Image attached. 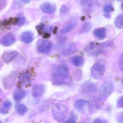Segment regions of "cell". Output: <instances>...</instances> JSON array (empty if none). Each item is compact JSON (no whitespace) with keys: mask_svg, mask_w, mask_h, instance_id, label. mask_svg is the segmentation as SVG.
I'll return each instance as SVG.
<instances>
[{"mask_svg":"<svg viewBox=\"0 0 123 123\" xmlns=\"http://www.w3.org/2000/svg\"><path fill=\"white\" fill-rule=\"evenodd\" d=\"M52 111L54 119L60 123L64 121L68 114V111L67 107L61 104L54 105L52 107Z\"/></svg>","mask_w":123,"mask_h":123,"instance_id":"cell-1","label":"cell"},{"mask_svg":"<svg viewBox=\"0 0 123 123\" xmlns=\"http://www.w3.org/2000/svg\"><path fill=\"white\" fill-rule=\"evenodd\" d=\"M105 66L104 63L98 61L94 64L91 69L92 76L96 79H101L104 76Z\"/></svg>","mask_w":123,"mask_h":123,"instance_id":"cell-2","label":"cell"},{"mask_svg":"<svg viewBox=\"0 0 123 123\" xmlns=\"http://www.w3.org/2000/svg\"><path fill=\"white\" fill-rule=\"evenodd\" d=\"M114 89L115 85L113 82L108 80L101 85L99 90V95L101 98L107 97L112 93Z\"/></svg>","mask_w":123,"mask_h":123,"instance_id":"cell-3","label":"cell"},{"mask_svg":"<svg viewBox=\"0 0 123 123\" xmlns=\"http://www.w3.org/2000/svg\"><path fill=\"white\" fill-rule=\"evenodd\" d=\"M56 76L59 77V83L63 82V79L68 77L69 75V70L68 66L65 64H62L59 66L57 69Z\"/></svg>","mask_w":123,"mask_h":123,"instance_id":"cell-4","label":"cell"},{"mask_svg":"<svg viewBox=\"0 0 123 123\" xmlns=\"http://www.w3.org/2000/svg\"><path fill=\"white\" fill-rule=\"evenodd\" d=\"M16 42L15 36L12 33L9 32L4 35L0 40V43L4 47H8Z\"/></svg>","mask_w":123,"mask_h":123,"instance_id":"cell-5","label":"cell"},{"mask_svg":"<svg viewBox=\"0 0 123 123\" xmlns=\"http://www.w3.org/2000/svg\"><path fill=\"white\" fill-rule=\"evenodd\" d=\"M41 9L43 13L48 14H53L56 11L55 6L48 2H44L41 6Z\"/></svg>","mask_w":123,"mask_h":123,"instance_id":"cell-6","label":"cell"},{"mask_svg":"<svg viewBox=\"0 0 123 123\" xmlns=\"http://www.w3.org/2000/svg\"><path fill=\"white\" fill-rule=\"evenodd\" d=\"M45 87L43 85H35L32 87V95L35 98L42 96L45 92Z\"/></svg>","mask_w":123,"mask_h":123,"instance_id":"cell-7","label":"cell"},{"mask_svg":"<svg viewBox=\"0 0 123 123\" xmlns=\"http://www.w3.org/2000/svg\"><path fill=\"white\" fill-rule=\"evenodd\" d=\"M82 90L87 93H95L97 91V87L94 83L91 81L84 82L82 86Z\"/></svg>","mask_w":123,"mask_h":123,"instance_id":"cell-8","label":"cell"},{"mask_svg":"<svg viewBox=\"0 0 123 123\" xmlns=\"http://www.w3.org/2000/svg\"><path fill=\"white\" fill-rule=\"evenodd\" d=\"M77 19L76 18L71 19L69 21L62 29L61 32L62 34L67 33L71 31L76 26Z\"/></svg>","mask_w":123,"mask_h":123,"instance_id":"cell-9","label":"cell"},{"mask_svg":"<svg viewBox=\"0 0 123 123\" xmlns=\"http://www.w3.org/2000/svg\"><path fill=\"white\" fill-rule=\"evenodd\" d=\"M52 47V45L50 42L45 41L39 45L38 48V51L41 53H47L49 52Z\"/></svg>","mask_w":123,"mask_h":123,"instance_id":"cell-10","label":"cell"},{"mask_svg":"<svg viewBox=\"0 0 123 123\" xmlns=\"http://www.w3.org/2000/svg\"><path fill=\"white\" fill-rule=\"evenodd\" d=\"M33 34L30 32H25L21 35V40L23 42L26 44L31 43L33 41Z\"/></svg>","mask_w":123,"mask_h":123,"instance_id":"cell-11","label":"cell"},{"mask_svg":"<svg viewBox=\"0 0 123 123\" xmlns=\"http://www.w3.org/2000/svg\"><path fill=\"white\" fill-rule=\"evenodd\" d=\"M94 35L99 39L103 40L106 37V31L105 28H97L93 32Z\"/></svg>","mask_w":123,"mask_h":123,"instance_id":"cell-12","label":"cell"},{"mask_svg":"<svg viewBox=\"0 0 123 123\" xmlns=\"http://www.w3.org/2000/svg\"><path fill=\"white\" fill-rule=\"evenodd\" d=\"M89 103L87 100L84 99H80L77 100L74 104V106L75 108L79 111H81L83 110L85 106L86 105H88Z\"/></svg>","mask_w":123,"mask_h":123,"instance_id":"cell-13","label":"cell"},{"mask_svg":"<svg viewBox=\"0 0 123 123\" xmlns=\"http://www.w3.org/2000/svg\"><path fill=\"white\" fill-rule=\"evenodd\" d=\"M26 96V92L22 90H16L13 94L14 99L16 102H19L22 100Z\"/></svg>","mask_w":123,"mask_h":123,"instance_id":"cell-14","label":"cell"},{"mask_svg":"<svg viewBox=\"0 0 123 123\" xmlns=\"http://www.w3.org/2000/svg\"><path fill=\"white\" fill-rule=\"evenodd\" d=\"M76 50V47L74 44H71L62 52V55L65 56L73 54Z\"/></svg>","mask_w":123,"mask_h":123,"instance_id":"cell-15","label":"cell"},{"mask_svg":"<svg viewBox=\"0 0 123 123\" xmlns=\"http://www.w3.org/2000/svg\"><path fill=\"white\" fill-rule=\"evenodd\" d=\"M72 62L74 66L77 67H80L84 65V60L81 56H76L72 58Z\"/></svg>","mask_w":123,"mask_h":123,"instance_id":"cell-16","label":"cell"},{"mask_svg":"<svg viewBox=\"0 0 123 123\" xmlns=\"http://www.w3.org/2000/svg\"><path fill=\"white\" fill-rule=\"evenodd\" d=\"M17 53L16 52L6 53L3 56V60L5 62H9L16 55Z\"/></svg>","mask_w":123,"mask_h":123,"instance_id":"cell-17","label":"cell"},{"mask_svg":"<svg viewBox=\"0 0 123 123\" xmlns=\"http://www.w3.org/2000/svg\"><path fill=\"white\" fill-rule=\"evenodd\" d=\"M115 25L117 28L121 29L123 27V14L118 15L116 18Z\"/></svg>","mask_w":123,"mask_h":123,"instance_id":"cell-18","label":"cell"},{"mask_svg":"<svg viewBox=\"0 0 123 123\" xmlns=\"http://www.w3.org/2000/svg\"><path fill=\"white\" fill-rule=\"evenodd\" d=\"M92 26L91 23L89 22H85L82 26L80 32V34H83L88 32L92 29Z\"/></svg>","mask_w":123,"mask_h":123,"instance_id":"cell-19","label":"cell"},{"mask_svg":"<svg viewBox=\"0 0 123 123\" xmlns=\"http://www.w3.org/2000/svg\"><path fill=\"white\" fill-rule=\"evenodd\" d=\"M12 105V103L9 101L4 102L2 106L0 107V112L2 114H5L7 111L10 108Z\"/></svg>","mask_w":123,"mask_h":123,"instance_id":"cell-20","label":"cell"},{"mask_svg":"<svg viewBox=\"0 0 123 123\" xmlns=\"http://www.w3.org/2000/svg\"><path fill=\"white\" fill-rule=\"evenodd\" d=\"M16 107L18 113L21 115H24L27 111L26 107L23 104H17Z\"/></svg>","mask_w":123,"mask_h":123,"instance_id":"cell-21","label":"cell"},{"mask_svg":"<svg viewBox=\"0 0 123 123\" xmlns=\"http://www.w3.org/2000/svg\"><path fill=\"white\" fill-rule=\"evenodd\" d=\"M112 6L110 4H107L103 6V10L105 13H109L112 12L113 10Z\"/></svg>","mask_w":123,"mask_h":123,"instance_id":"cell-22","label":"cell"},{"mask_svg":"<svg viewBox=\"0 0 123 123\" xmlns=\"http://www.w3.org/2000/svg\"><path fill=\"white\" fill-rule=\"evenodd\" d=\"M73 78L75 81H78L81 80L82 79V74L81 71H76L73 74Z\"/></svg>","mask_w":123,"mask_h":123,"instance_id":"cell-23","label":"cell"},{"mask_svg":"<svg viewBox=\"0 0 123 123\" xmlns=\"http://www.w3.org/2000/svg\"><path fill=\"white\" fill-rule=\"evenodd\" d=\"M76 120L77 118L76 116L73 113L71 112L68 119L63 123H76Z\"/></svg>","mask_w":123,"mask_h":123,"instance_id":"cell-24","label":"cell"},{"mask_svg":"<svg viewBox=\"0 0 123 123\" xmlns=\"http://www.w3.org/2000/svg\"><path fill=\"white\" fill-rule=\"evenodd\" d=\"M25 18L23 16H20L18 17L16 21V24L18 26H21L25 22Z\"/></svg>","mask_w":123,"mask_h":123,"instance_id":"cell-25","label":"cell"},{"mask_svg":"<svg viewBox=\"0 0 123 123\" xmlns=\"http://www.w3.org/2000/svg\"><path fill=\"white\" fill-rule=\"evenodd\" d=\"M117 106L118 107L123 108V96L121 97L118 100Z\"/></svg>","mask_w":123,"mask_h":123,"instance_id":"cell-26","label":"cell"},{"mask_svg":"<svg viewBox=\"0 0 123 123\" xmlns=\"http://www.w3.org/2000/svg\"><path fill=\"white\" fill-rule=\"evenodd\" d=\"M67 11H68V9L65 5H63L62 6L60 10V11L62 14H64L66 13L67 12Z\"/></svg>","mask_w":123,"mask_h":123,"instance_id":"cell-27","label":"cell"},{"mask_svg":"<svg viewBox=\"0 0 123 123\" xmlns=\"http://www.w3.org/2000/svg\"><path fill=\"white\" fill-rule=\"evenodd\" d=\"M119 66L120 68L123 70V52L121 55L119 60Z\"/></svg>","mask_w":123,"mask_h":123,"instance_id":"cell-28","label":"cell"},{"mask_svg":"<svg viewBox=\"0 0 123 123\" xmlns=\"http://www.w3.org/2000/svg\"><path fill=\"white\" fill-rule=\"evenodd\" d=\"M95 44L94 43H90L89 45L87 47V49L89 50H93L95 48Z\"/></svg>","mask_w":123,"mask_h":123,"instance_id":"cell-29","label":"cell"},{"mask_svg":"<svg viewBox=\"0 0 123 123\" xmlns=\"http://www.w3.org/2000/svg\"><path fill=\"white\" fill-rule=\"evenodd\" d=\"M117 120L119 123H123V112H121L118 116Z\"/></svg>","mask_w":123,"mask_h":123,"instance_id":"cell-30","label":"cell"},{"mask_svg":"<svg viewBox=\"0 0 123 123\" xmlns=\"http://www.w3.org/2000/svg\"><path fill=\"white\" fill-rule=\"evenodd\" d=\"M44 24L41 23L37 26V29L38 30H41L44 28Z\"/></svg>","mask_w":123,"mask_h":123,"instance_id":"cell-31","label":"cell"},{"mask_svg":"<svg viewBox=\"0 0 123 123\" xmlns=\"http://www.w3.org/2000/svg\"><path fill=\"white\" fill-rule=\"evenodd\" d=\"M93 123H104L102 120L99 118H96L94 121Z\"/></svg>","mask_w":123,"mask_h":123,"instance_id":"cell-32","label":"cell"},{"mask_svg":"<svg viewBox=\"0 0 123 123\" xmlns=\"http://www.w3.org/2000/svg\"><path fill=\"white\" fill-rule=\"evenodd\" d=\"M80 1L82 5H85L89 2V0H80Z\"/></svg>","mask_w":123,"mask_h":123,"instance_id":"cell-33","label":"cell"},{"mask_svg":"<svg viewBox=\"0 0 123 123\" xmlns=\"http://www.w3.org/2000/svg\"><path fill=\"white\" fill-rule=\"evenodd\" d=\"M50 36V34L48 33H45L43 35V37L44 38H45V39H47V38H49Z\"/></svg>","mask_w":123,"mask_h":123,"instance_id":"cell-34","label":"cell"},{"mask_svg":"<svg viewBox=\"0 0 123 123\" xmlns=\"http://www.w3.org/2000/svg\"><path fill=\"white\" fill-rule=\"evenodd\" d=\"M107 0H97L98 3L100 4H102L105 3V1Z\"/></svg>","mask_w":123,"mask_h":123,"instance_id":"cell-35","label":"cell"},{"mask_svg":"<svg viewBox=\"0 0 123 123\" xmlns=\"http://www.w3.org/2000/svg\"><path fill=\"white\" fill-rule=\"evenodd\" d=\"M105 17L108 19H110L111 17V16L109 13H105L104 14Z\"/></svg>","mask_w":123,"mask_h":123,"instance_id":"cell-36","label":"cell"},{"mask_svg":"<svg viewBox=\"0 0 123 123\" xmlns=\"http://www.w3.org/2000/svg\"><path fill=\"white\" fill-rule=\"evenodd\" d=\"M82 123H92V122H91V120L90 119H87V120L84 121Z\"/></svg>","mask_w":123,"mask_h":123,"instance_id":"cell-37","label":"cell"},{"mask_svg":"<svg viewBox=\"0 0 123 123\" xmlns=\"http://www.w3.org/2000/svg\"><path fill=\"white\" fill-rule=\"evenodd\" d=\"M23 2H24L25 3H29L31 1V0H22Z\"/></svg>","mask_w":123,"mask_h":123,"instance_id":"cell-38","label":"cell"},{"mask_svg":"<svg viewBox=\"0 0 123 123\" xmlns=\"http://www.w3.org/2000/svg\"><path fill=\"white\" fill-rule=\"evenodd\" d=\"M121 9L123 11V2L122 3V5H121Z\"/></svg>","mask_w":123,"mask_h":123,"instance_id":"cell-39","label":"cell"},{"mask_svg":"<svg viewBox=\"0 0 123 123\" xmlns=\"http://www.w3.org/2000/svg\"><path fill=\"white\" fill-rule=\"evenodd\" d=\"M0 123H3V122H2V121H1L0 120Z\"/></svg>","mask_w":123,"mask_h":123,"instance_id":"cell-40","label":"cell"},{"mask_svg":"<svg viewBox=\"0 0 123 123\" xmlns=\"http://www.w3.org/2000/svg\"><path fill=\"white\" fill-rule=\"evenodd\" d=\"M118 1H121L122 0H117Z\"/></svg>","mask_w":123,"mask_h":123,"instance_id":"cell-41","label":"cell"}]
</instances>
